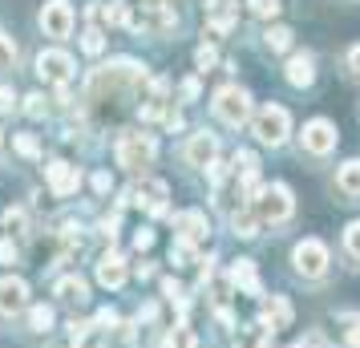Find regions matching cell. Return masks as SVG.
<instances>
[{
	"instance_id": "cell-1",
	"label": "cell",
	"mask_w": 360,
	"mask_h": 348,
	"mask_svg": "<svg viewBox=\"0 0 360 348\" xmlns=\"http://www.w3.org/2000/svg\"><path fill=\"white\" fill-rule=\"evenodd\" d=\"M146 85V69L138 65V61H110V65H101L94 77H89V114L98 117L101 126L105 122H117V117L130 110V101L138 98V89Z\"/></svg>"
},
{
	"instance_id": "cell-2",
	"label": "cell",
	"mask_w": 360,
	"mask_h": 348,
	"mask_svg": "<svg viewBox=\"0 0 360 348\" xmlns=\"http://www.w3.org/2000/svg\"><path fill=\"white\" fill-rule=\"evenodd\" d=\"M154 154H158L154 134L126 130L122 138H117V166H126V170H142V166H150L154 162Z\"/></svg>"
},
{
	"instance_id": "cell-3",
	"label": "cell",
	"mask_w": 360,
	"mask_h": 348,
	"mask_svg": "<svg viewBox=\"0 0 360 348\" xmlns=\"http://www.w3.org/2000/svg\"><path fill=\"white\" fill-rule=\"evenodd\" d=\"M295 211L292 202V191L283 183H271L259 191V199H255V215H259V223H288Z\"/></svg>"
},
{
	"instance_id": "cell-4",
	"label": "cell",
	"mask_w": 360,
	"mask_h": 348,
	"mask_svg": "<svg viewBox=\"0 0 360 348\" xmlns=\"http://www.w3.org/2000/svg\"><path fill=\"white\" fill-rule=\"evenodd\" d=\"M251 130H255V138L263 146H279L288 138V130H292V117H288L283 105H263L259 114L251 117Z\"/></svg>"
},
{
	"instance_id": "cell-5",
	"label": "cell",
	"mask_w": 360,
	"mask_h": 348,
	"mask_svg": "<svg viewBox=\"0 0 360 348\" xmlns=\"http://www.w3.org/2000/svg\"><path fill=\"white\" fill-rule=\"evenodd\" d=\"M214 117H219L223 126H243L247 117H251V98H247V89L223 85V89L214 94Z\"/></svg>"
},
{
	"instance_id": "cell-6",
	"label": "cell",
	"mask_w": 360,
	"mask_h": 348,
	"mask_svg": "<svg viewBox=\"0 0 360 348\" xmlns=\"http://www.w3.org/2000/svg\"><path fill=\"white\" fill-rule=\"evenodd\" d=\"M292 264H295V271H300L304 280H320V276L328 271V247L320 243V239H304V243H295Z\"/></svg>"
},
{
	"instance_id": "cell-7",
	"label": "cell",
	"mask_w": 360,
	"mask_h": 348,
	"mask_svg": "<svg viewBox=\"0 0 360 348\" xmlns=\"http://www.w3.org/2000/svg\"><path fill=\"white\" fill-rule=\"evenodd\" d=\"M37 77L45 85H69V77H73V57L61 49H45L37 57Z\"/></svg>"
},
{
	"instance_id": "cell-8",
	"label": "cell",
	"mask_w": 360,
	"mask_h": 348,
	"mask_svg": "<svg viewBox=\"0 0 360 348\" xmlns=\"http://www.w3.org/2000/svg\"><path fill=\"white\" fill-rule=\"evenodd\" d=\"M41 29H45V37H57V41L73 33V8H69V0H49L41 8Z\"/></svg>"
},
{
	"instance_id": "cell-9",
	"label": "cell",
	"mask_w": 360,
	"mask_h": 348,
	"mask_svg": "<svg viewBox=\"0 0 360 348\" xmlns=\"http://www.w3.org/2000/svg\"><path fill=\"white\" fill-rule=\"evenodd\" d=\"M300 142H304V150H308V154H328V150H336V126H332V122H324V117H316V122H308V126H304Z\"/></svg>"
},
{
	"instance_id": "cell-10",
	"label": "cell",
	"mask_w": 360,
	"mask_h": 348,
	"mask_svg": "<svg viewBox=\"0 0 360 348\" xmlns=\"http://www.w3.org/2000/svg\"><path fill=\"white\" fill-rule=\"evenodd\" d=\"M45 179H49V191L57 199H69V195H77V186H82V174H77V166L69 162H49L45 166Z\"/></svg>"
},
{
	"instance_id": "cell-11",
	"label": "cell",
	"mask_w": 360,
	"mask_h": 348,
	"mask_svg": "<svg viewBox=\"0 0 360 348\" xmlns=\"http://www.w3.org/2000/svg\"><path fill=\"white\" fill-rule=\"evenodd\" d=\"M29 308V283L17 276H4L0 280V316H17Z\"/></svg>"
},
{
	"instance_id": "cell-12",
	"label": "cell",
	"mask_w": 360,
	"mask_h": 348,
	"mask_svg": "<svg viewBox=\"0 0 360 348\" xmlns=\"http://www.w3.org/2000/svg\"><path fill=\"white\" fill-rule=\"evenodd\" d=\"M207 20H211V33H231L239 20V4L235 0H207Z\"/></svg>"
},
{
	"instance_id": "cell-13",
	"label": "cell",
	"mask_w": 360,
	"mask_h": 348,
	"mask_svg": "<svg viewBox=\"0 0 360 348\" xmlns=\"http://www.w3.org/2000/svg\"><path fill=\"white\" fill-rule=\"evenodd\" d=\"M214 154H219V142H214L211 134H195V138L186 142V162L198 166V170L214 166Z\"/></svg>"
},
{
	"instance_id": "cell-14",
	"label": "cell",
	"mask_w": 360,
	"mask_h": 348,
	"mask_svg": "<svg viewBox=\"0 0 360 348\" xmlns=\"http://www.w3.org/2000/svg\"><path fill=\"white\" fill-rule=\"evenodd\" d=\"M207 235H211V227H207V215H202V211H186V215H179V239L182 243L198 247V243H207Z\"/></svg>"
},
{
	"instance_id": "cell-15",
	"label": "cell",
	"mask_w": 360,
	"mask_h": 348,
	"mask_svg": "<svg viewBox=\"0 0 360 348\" xmlns=\"http://www.w3.org/2000/svg\"><path fill=\"white\" fill-rule=\"evenodd\" d=\"M130 199L134 202H146L150 211H158V215H166V183H158V179H146V183H138L130 191Z\"/></svg>"
},
{
	"instance_id": "cell-16",
	"label": "cell",
	"mask_w": 360,
	"mask_h": 348,
	"mask_svg": "<svg viewBox=\"0 0 360 348\" xmlns=\"http://www.w3.org/2000/svg\"><path fill=\"white\" fill-rule=\"evenodd\" d=\"M98 280L105 283V288H122V283H126V259H122V255H105L98 264Z\"/></svg>"
},
{
	"instance_id": "cell-17",
	"label": "cell",
	"mask_w": 360,
	"mask_h": 348,
	"mask_svg": "<svg viewBox=\"0 0 360 348\" xmlns=\"http://www.w3.org/2000/svg\"><path fill=\"white\" fill-rule=\"evenodd\" d=\"M263 324H271V332L288 328V324H292V304H288L283 296H271V304L263 308Z\"/></svg>"
},
{
	"instance_id": "cell-18",
	"label": "cell",
	"mask_w": 360,
	"mask_h": 348,
	"mask_svg": "<svg viewBox=\"0 0 360 348\" xmlns=\"http://www.w3.org/2000/svg\"><path fill=\"white\" fill-rule=\"evenodd\" d=\"M336 186H340L348 199H360V162L352 158V162H344L340 170H336Z\"/></svg>"
},
{
	"instance_id": "cell-19",
	"label": "cell",
	"mask_w": 360,
	"mask_h": 348,
	"mask_svg": "<svg viewBox=\"0 0 360 348\" xmlns=\"http://www.w3.org/2000/svg\"><path fill=\"white\" fill-rule=\"evenodd\" d=\"M311 77H316L311 57H308V53H295L292 61H288V82H292V85H311Z\"/></svg>"
},
{
	"instance_id": "cell-20",
	"label": "cell",
	"mask_w": 360,
	"mask_h": 348,
	"mask_svg": "<svg viewBox=\"0 0 360 348\" xmlns=\"http://www.w3.org/2000/svg\"><path fill=\"white\" fill-rule=\"evenodd\" d=\"M231 283H235V288H243V292H251V296H259V280H255V264H251V259H239V264L231 267Z\"/></svg>"
},
{
	"instance_id": "cell-21",
	"label": "cell",
	"mask_w": 360,
	"mask_h": 348,
	"mask_svg": "<svg viewBox=\"0 0 360 348\" xmlns=\"http://www.w3.org/2000/svg\"><path fill=\"white\" fill-rule=\"evenodd\" d=\"M57 296L65 299V304H85V280H77V276H69V280H61L57 283Z\"/></svg>"
},
{
	"instance_id": "cell-22",
	"label": "cell",
	"mask_w": 360,
	"mask_h": 348,
	"mask_svg": "<svg viewBox=\"0 0 360 348\" xmlns=\"http://www.w3.org/2000/svg\"><path fill=\"white\" fill-rule=\"evenodd\" d=\"M267 49H276V53H283V49H292V29H283V25H276V29H267Z\"/></svg>"
},
{
	"instance_id": "cell-23",
	"label": "cell",
	"mask_w": 360,
	"mask_h": 348,
	"mask_svg": "<svg viewBox=\"0 0 360 348\" xmlns=\"http://www.w3.org/2000/svg\"><path fill=\"white\" fill-rule=\"evenodd\" d=\"M235 235H243V239L259 235V215H251V211H239V215H235Z\"/></svg>"
},
{
	"instance_id": "cell-24",
	"label": "cell",
	"mask_w": 360,
	"mask_h": 348,
	"mask_svg": "<svg viewBox=\"0 0 360 348\" xmlns=\"http://www.w3.org/2000/svg\"><path fill=\"white\" fill-rule=\"evenodd\" d=\"M29 328H33V332H49L53 328V308L37 304L33 312H29Z\"/></svg>"
},
{
	"instance_id": "cell-25",
	"label": "cell",
	"mask_w": 360,
	"mask_h": 348,
	"mask_svg": "<svg viewBox=\"0 0 360 348\" xmlns=\"http://www.w3.org/2000/svg\"><path fill=\"white\" fill-rule=\"evenodd\" d=\"M4 227H8V235H25V227H29V215H25L20 207H8V211H4Z\"/></svg>"
},
{
	"instance_id": "cell-26",
	"label": "cell",
	"mask_w": 360,
	"mask_h": 348,
	"mask_svg": "<svg viewBox=\"0 0 360 348\" xmlns=\"http://www.w3.org/2000/svg\"><path fill=\"white\" fill-rule=\"evenodd\" d=\"M82 49L89 53V57H98V53L105 49V33H101V29H85L82 33Z\"/></svg>"
},
{
	"instance_id": "cell-27",
	"label": "cell",
	"mask_w": 360,
	"mask_h": 348,
	"mask_svg": "<svg viewBox=\"0 0 360 348\" xmlns=\"http://www.w3.org/2000/svg\"><path fill=\"white\" fill-rule=\"evenodd\" d=\"M105 20H110V25H130V4H126V0H110Z\"/></svg>"
},
{
	"instance_id": "cell-28",
	"label": "cell",
	"mask_w": 360,
	"mask_h": 348,
	"mask_svg": "<svg viewBox=\"0 0 360 348\" xmlns=\"http://www.w3.org/2000/svg\"><path fill=\"white\" fill-rule=\"evenodd\" d=\"M166 348H198V340H195L191 328H174L170 336H166Z\"/></svg>"
},
{
	"instance_id": "cell-29",
	"label": "cell",
	"mask_w": 360,
	"mask_h": 348,
	"mask_svg": "<svg viewBox=\"0 0 360 348\" xmlns=\"http://www.w3.org/2000/svg\"><path fill=\"white\" fill-rule=\"evenodd\" d=\"M13 146H17L25 158H41V142H37L33 134H17V138H13Z\"/></svg>"
},
{
	"instance_id": "cell-30",
	"label": "cell",
	"mask_w": 360,
	"mask_h": 348,
	"mask_svg": "<svg viewBox=\"0 0 360 348\" xmlns=\"http://www.w3.org/2000/svg\"><path fill=\"white\" fill-rule=\"evenodd\" d=\"M344 251H348L352 259H360V219L348 223V231H344Z\"/></svg>"
},
{
	"instance_id": "cell-31",
	"label": "cell",
	"mask_w": 360,
	"mask_h": 348,
	"mask_svg": "<svg viewBox=\"0 0 360 348\" xmlns=\"http://www.w3.org/2000/svg\"><path fill=\"white\" fill-rule=\"evenodd\" d=\"M13 61H17V45H13V37L0 33V73H4V69H13Z\"/></svg>"
},
{
	"instance_id": "cell-32",
	"label": "cell",
	"mask_w": 360,
	"mask_h": 348,
	"mask_svg": "<svg viewBox=\"0 0 360 348\" xmlns=\"http://www.w3.org/2000/svg\"><path fill=\"white\" fill-rule=\"evenodd\" d=\"M25 114H29V117H45V114H49L45 94H29V98H25Z\"/></svg>"
},
{
	"instance_id": "cell-33",
	"label": "cell",
	"mask_w": 360,
	"mask_h": 348,
	"mask_svg": "<svg viewBox=\"0 0 360 348\" xmlns=\"http://www.w3.org/2000/svg\"><path fill=\"white\" fill-rule=\"evenodd\" d=\"M191 259H195V247H191V243H182V239H179V243L170 247V264H174V267H186Z\"/></svg>"
},
{
	"instance_id": "cell-34",
	"label": "cell",
	"mask_w": 360,
	"mask_h": 348,
	"mask_svg": "<svg viewBox=\"0 0 360 348\" xmlns=\"http://www.w3.org/2000/svg\"><path fill=\"white\" fill-rule=\"evenodd\" d=\"M247 4H251L255 17H276L279 13V0H247Z\"/></svg>"
},
{
	"instance_id": "cell-35",
	"label": "cell",
	"mask_w": 360,
	"mask_h": 348,
	"mask_svg": "<svg viewBox=\"0 0 360 348\" xmlns=\"http://www.w3.org/2000/svg\"><path fill=\"white\" fill-rule=\"evenodd\" d=\"M214 61H219V53H214L211 45H202V49L195 53V65H198V69H211Z\"/></svg>"
},
{
	"instance_id": "cell-36",
	"label": "cell",
	"mask_w": 360,
	"mask_h": 348,
	"mask_svg": "<svg viewBox=\"0 0 360 348\" xmlns=\"http://www.w3.org/2000/svg\"><path fill=\"white\" fill-rule=\"evenodd\" d=\"M13 110H17V94L8 85H0V114H13Z\"/></svg>"
},
{
	"instance_id": "cell-37",
	"label": "cell",
	"mask_w": 360,
	"mask_h": 348,
	"mask_svg": "<svg viewBox=\"0 0 360 348\" xmlns=\"http://www.w3.org/2000/svg\"><path fill=\"white\" fill-rule=\"evenodd\" d=\"M182 98H186V101L198 98V77H186V82H182Z\"/></svg>"
},
{
	"instance_id": "cell-38",
	"label": "cell",
	"mask_w": 360,
	"mask_h": 348,
	"mask_svg": "<svg viewBox=\"0 0 360 348\" xmlns=\"http://www.w3.org/2000/svg\"><path fill=\"white\" fill-rule=\"evenodd\" d=\"M0 264H17V247L13 243H0Z\"/></svg>"
},
{
	"instance_id": "cell-39",
	"label": "cell",
	"mask_w": 360,
	"mask_h": 348,
	"mask_svg": "<svg viewBox=\"0 0 360 348\" xmlns=\"http://www.w3.org/2000/svg\"><path fill=\"white\" fill-rule=\"evenodd\" d=\"M94 191H98V195H105V191H110V174H105V170H101V174H94Z\"/></svg>"
},
{
	"instance_id": "cell-40",
	"label": "cell",
	"mask_w": 360,
	"mask_h": 348,
	"mask_svg": "<svg viewBox=\"0 0 360 348\" xmlns=\"http://www.w3.org/2000/svg\"><path fill=\"white\" fill-rule=\"evenodd\" d=\"M348 69H352V73H360V45H352V49H348Z\"/></svg>"
},
{
	"instance_id": "cell-41",
	"label": "cell",
	"mask_w": 360,
	"mask_h": 348,
	"mask_svg": "<svg viewBox=\"0 0 360 348\" xmlns=\"http://www.w3.org/2000/svg\"><path fill=\"white\" fill-rule=\"evenodd\" d=\"M134 243H138V251H146L150 243H154V235H150V231H138V239H134Z\"/></svg>"
},
{
	"instance_id": "cell-42",
	"label": "cell",
	"mask_w": 360,
	"mask_h": 348,
	"mask_svg": "<svg viewBox=\"0 0 360 348\" xmlns=\"http://www.w3.org/2000/svg\"><path fill=\"white\" fill-rule=\"evenodd\" d=\"M162 288H166V296H170V299H179V296H182V288H179V283H174V280H166Z\"/></svg>"
},
{
	"instance_id": "cell-43",
	"label": "cell",
	"mask_w": 360,
	"mask_h": 348,
	"mask_svg": "<svg viewBox=\"0 0 360 348\" xmlns=\"http://www.w3.org/2000/svg\"><path fill=\"white\" fill-rule=\"evenodd\" d=\"M0 142H4V138H0Z\"/></svg>"
}]
</instances>
